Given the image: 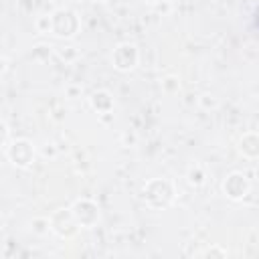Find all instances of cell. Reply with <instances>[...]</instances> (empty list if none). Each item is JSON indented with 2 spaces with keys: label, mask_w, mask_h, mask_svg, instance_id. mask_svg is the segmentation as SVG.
Listing matches in <instances>:
<instances>
[{
  "label": "cell",
  "mask_w": 259,
  "mask_h": 259,
  "mask_svg": "<svg viewBox=\"0 0 259 259\" xmlns=\"http://www.w3.org/2000/svg\"><path fill=\"white\" fill-rule=\"evenodd\" d=\"M142 198L148 208L152 210H164L168 208L176 198V186L170 178H150L142 186Z\"/></svg>",
  "instance_id": "1"
},
{
  "label": "cell",
  "mask_w": 259,
  "mask_h": 259,
  "mask_svg": "<svg viewBox=\"0 0 259 259\" xmlns=\"http://www.w3.org/2000/svg\"><path fill=\"white\" fill-rule=\"evenodd\" d=\"M2 152H4L6 160L14 168H20V170L30 168L36 160V146L26 138H14Z\"/></svg>",
  "instance_id": "2"
},
{
  "label": "cell",
  "mask_w": 259,
  "mask_h": 259,
  "mask_svg": "<svg viewBox=\"0 0 259 259\" xmlns=\"http://www.w3.org/2000/svg\"><path fill=\"white\" fill-rule=\"evenodd\" d=\"M53 16V36L57 38H75L77 32L81 30V18L75 10L71 8H57L51 12Z\"/></svg>",
  "instance_id": "3"
},
{
  "label": "cell",
  "mask_w": 259,
  "mask_h": 259,
  "mask_svg": "<svg viewBox=\"0 0 259 259\" xmlns=\"http://www.w3.org/2000/svg\"><path fill=\"white\" fill-rule=\"evenodd\" d=\"M81 225L77 223L71 206L69 208H57L53 214H51V231L59 237V239H73L77 233H79Z\"/></svg>",
  "instance_id": "4"
},
{
  "label": "cell",
  "mask_w": 259,
  "mask_h": 259,
  "mask_svg": "<svg viewBox=\"0 0 259 259\" xmlns=\"http://www.w3.org/2000/svg\"><path fill=\"white\" fill-rule=\"evenodd\" d=\"M140 63V51L134 42H119L113 47L111 53V65L119 73H130Z\"/></svg>",
  "instance_id": "5"
},
{
  "label": "cell",
  "mask_w": 259,
  "mask_h": 259,
  "mask_svg": "<svg viewBox=\"0 0 259 259\" xmlns=\"http://www.w3.org/2000/svg\"><path fill=\"white\" fill-rule=\"evenodd\" d=\"M71 210L77 219V223L81 225V229H93L99 219H101V210H99V204L87 196L83 198H77L73 204H71Z\"/></svg>",
  "instance_id": "6"
},
{
  "label": "cell",
  "mask_w": 259,
  "mask_h": 259,
  "mask_svg": "<svg viewBox=\"0 0 259 259\" xmlns=\"http://www.w3.org/2000/svg\"><path fill=\"white\" fill-rule=\"evenodd\" d=\"M221 190H223V194H225L229 200L239 202V200H243V198L249 194V190H251V182H249L247 174L235 170V172H231V174H227V176L223 178Z\"/></svg>",
  "instance_id": "7"
},
{
  "label": "cell",
  "mask_w": 259,
  "mask_h": 259,
  "mask_svg": "<svg viewBox=\"0 0 259 259\" xmlns=\"http://www.w3.org/2000/svg\"><path fill=\"white\" fill-rule=\"evenodd\" d=\"M237 150L247 160H259V132H245L237 142Z\"/></svg>",
  "instance_id": "8"
},
{
  "label": "cell",
  "mask_w": 259,
  "mask_h": 259,
  "mask_svg": "<svg viewBox=\"0 0 259 259\" xmlns=\"http://www.w3.org/2000/svg\"><path fill=\"white\" fill-rule=\"evenodd\" d=\"M89 105H91L93 111H97V113L101 115V113H109V111H113L115 101H113V95H111L109 91H105V89H97V91H93V93L89 95Z\"/></svg>",
  "instance_id": "9"
},
{
  "label": "cell",
  "mask_w": 259,
  "mask_h": 259,
  "mask_svg": "<svg viewBox=\"0 0 259 259\" xmlns=\"http://www.w3.org/2000/svg\"><path fill=\"white\" fill-rule=\"evenodd\" d=\"M186 182L194 188H200L204 182H206V170L200 166V164H192L188 166L186 170Z\"/></svg>",
  "instance_id": "10"
},
{
  "label": "cell",
  "mask_w": 259,
  "mask_h": 259,
  "mask_svg": "<svg viewBox=\"0 0 259 259\" xmlns=\"http://www.w3.org/2000/svg\"><path fill=\"white\" fill-rule=\"evenodd\" d=\"M28 225H30V231L38 237H45V235L53 233L51 231V217H32Z\"/></svg>",
  "instance_id": "11"
},
{
  "label": "cell",
  "mask_w": 259,
  "mask_h": 259,
  "mask_svg": "<svg viewBox=\"0 0 259 259\" xmlns=\"http://www.w3.org/2000/svg\"><path fill=\"white\" fill-rule=\"evenodd\" d=\"M51 55H53V47L47 45V42H38V45H34V47H32V53H30L32 61H38V63L49 61Z\"/></svg>",
  "instance_id": "12"
},
{
  "label": "cell",
  "mask_w": 259,
  "mask_h": 259,
  "mask_svg": "<svg viewBox=\"0 0 259 259\" xmlns=\"http://www.w3.org/2000/svg\"><path fill=\"white\" fill-rule=\"evenodd\" d=\"M34 28L38 34H51L53 32V16L51 14H38L34 20Z\"/></svg>",
  "instance_id": "13"
},
{
  "label": "cell",
  "mask_w": 259,
  "mask_h": 259,
  "mask_svg": "<svg viewBox=\"0 0 259 259\" xmlns=\"http://www.w3.org/2000/svg\"><path fill=\"white\" fill-rule=\"evenodd\" d=\"M162 91H164L166 95L178 93V91H180V79H178V75H166V77L162 79Z\"/></svg>",
  "instance_id": "14"
},
{
  "label": "cell",
  "mask_w": 259,
  "mask_h": 259,
  "mask_svg": "<svg viewBox=\"0 0 259 259\" xmlns=\"http://www.w3.org/2000/svg\"><path fill=\"white\" fill-rule=\"evenodd\" d=\"M198 105H200L202 109L210 111V109H217V107H219V99H217L214 95H210V93H202V95L198 97Z\"/></svg>",
  "instance_id": "15"
},
{
  "label": "cell",
  "mask_w": 259,
  "mask_h": 259,
  "mask_svg": "<svg viewBox=\"0 0 259 259\" xmlns=\"http://www.w3.org/2000/svg\"><path fill=\"white\" fill-rule=\"evenodd\" d=\"M57 53H59V57H61L65 63H73V61L79 59V51H77L75 47H63V49H59Z\"/></svg>",
  "instance_id": "16"
},
{
  "label": "cell",
  "mask_w": 259,
  "mask_h": 259,
  "mask_svg": "<svg viewBox=\"0 0 259 259\" xmlns=\"http://www.w3.org/2000/svg\"><path fill=\"white\" fill-rule=\"evenodd\" d=\"M200 255H202V257H227V255H229V251H227L225 247L210 245V247H206L204 251H200Z\"/></svg>",
  "instance_id": "17"
},
{
  "label": "cell",
  "mask_w": 259,
  "mask_h": 259,
  "mask_svg": "<svg viewBox=\"0 0 259 259\" xmlns=\"http://www.w3.org/2000/svg\"><path fill=\"white\" fill-rule=\"evenodd\" d=\"M40 156H42V158H49V160L57 158V148H55V144H45V146L40 148Z\"/></svg>",
  "instance_id": "18"
},
{
  "label": "cell",
  "mask_w": 259,
  "mask_h": 259,
  "mask_svg": "<svg viewBox=\"0 0 259 259\" xmlns=\"http://www.w3.org/2000/svg\"><path fill=\"white\" fill-rule=\"evenodd\" d=\"M154 10H156L158 14H162V16H166V14H170V10H172V4H170L168 0H160V2L154 6Z\"/></svg>",
  "instance_id": "19"
},
{
  "label": "cell",
  "mask_w": 259,
  "mask_h": 259,
  "mask_svg": "<svg viewBox=\"0 0 259 259\" xmlns=\"http://www.w3.org/2000/svg\"><path fill=\"white\" fill-rule=\"evenodd\" d=\"M10 142H12V140H10V127H8L6 121H2V150H4Z\"/></svg>",
  "instance_id": "20"
},
{
  "label": "cell",
  "mask_w": 259,
  "mask_h": 259,
  "mask_svg": "<svg viewBox=\"0 0 259 259\" xmlns=\"http://www.w3.org/2000/svg\"><path fill=\"white\" fill-rule=\"evenodd\" d=\"M79 93H81V87H77V85H69L67 87V95L69 97H77Z\"/></svg>",
  "instance_id": "21"
},
{
  "label": "cell",
  "mask_w": 259,
  "mask_h": 259,
  "mask_svg": "<svg viewBox=\"0 0 259 259\" xmlns=\"http://www.w3.org/2000/svg\"><path fill=\"white\" fill-rule=\"evenodd\" d=\"M101 121H105V123L113 121V113H111V111H109V113H101Z\"/></svg>",
  "instance_id": "22"
},
{
  "label": "cell",
  "mask_w": 259,
  "mask_h": 259,
  "mask_svg": "<svg viewBox=\"0 0 259 259\" xmlns=\"http://www.w3.org/2000/svg\"><path fill=\"white\" fill-rule=\"evenodd\" d=\"M142 2H144V4H148V6H152V8H154V6H156V4H158V2H160V0H142Z\"/></svg>",
  "instance_id": "23"
},
{
  "label": "cell",
  "mask_w": 259,
  "mask_h": 259,
  "mask_svg": "<svg viewBox=\"0 0 259 259\" xmlns=\"http://www.w3.org/2000/svg\"><path fill=\"white\" fill-rule=\"evenodd\" d=\"M89 2H93V4H103V2H107V0H89Z\"/></svg>",
  "instance_id": "24"
}]
</instances>
